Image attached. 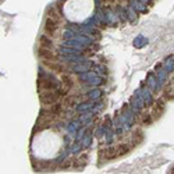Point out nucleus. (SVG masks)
Returning <instances> with one entry per match:
<instances>
[{
  "mask_svg": "<svg viewBox=\"0 0 174 174\" xmlns=\"http://www.w3.org/2000/svg\"><path fill=\"white\" fill-rule=\"evenodd\" d=\"M59 20L57 18H54V17L49 16L46 20V26H45V30H46V32L49 33V35H53V33L57 31V28H59Z\"/></svg>",
  "mask_w": 174,
  "mask_h": 174,
  "instance_id": "nucleus-1",
  "label": "nucleus"
},
{
  "mask_svg": "<svg viewBox=\"0 0 174 174\" xmlns=\"http://www.w3.org/2000/svg\"><path fill=\"white\" fill-rule=\"evenodd\" d=\"M40 45H46V46H50V40L46 39V38H42V39H40Z\"/></svg>",
  "mask_w": 174,
  "mask_h": 174,
  "instance_id": "nucleus-2",
  "label": "nucleus"
}]
</instances>
